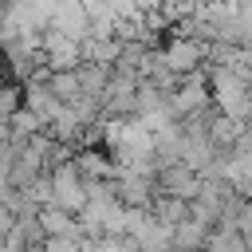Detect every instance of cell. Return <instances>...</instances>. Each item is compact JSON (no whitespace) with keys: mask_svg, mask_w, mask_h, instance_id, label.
Returning a JSON list of instances; mask_svg holds the SVG:
<instances>
[{"mask_svg":"<svg viewBox=\"0 0 252 252\" xmlns=\"http://www.w3.org/2000/svg\"><path fill=\"white\" fill-rule=\"evenodd\" d=\"M201 252H248V240L232 232V224H213Z\"/></svg>","mask_w":252,"mask_h":252,"instance_id":"obj_8","label":"cell"},{"mask_svg":"<svg viewBox=\"0 0 252 252\" xmlns=\"http://www.w3.org/2000/svg\"><path fill=\"white\" fill-rule=\"evenodd\" d=\"M35 220H39V228H43V236H63V240H83V236H79V224H75V213H63V209H55V205H43V209L35 213Z\"/></svg>","mask_w":252,"mask_h":252,"instance_id":"obj_6","label":"cell"},{"mask_svg":"<svg viewBox=\"0 0 252 252\" xmlns=\"http://www.w3.org/2000/svg\"><path fill=\"white\" fill-rule=\"evenodd\" d=\"M43 67L47 71H75L83 59H79V43L75 39H67V35H59V32H47L43 28Z\"/></svg>","mask_w":252,"mask_h":252,"instance_id":"obj_4","label":"cell"},{"mask_svg":"<svg viewBox=\"0 0 252 252\" xmlns=\"http://www.w3.org/2000/svg\"><path fill=\"white\" fill-rule=\"evenodd\" d=\"M158 55H161V63H165L173 75H189V71H197V67L205 63L209 43H201V39H185V35H173V39H165V43L158 47Z\"/></svg>","mask_w":252,"mask_h":252,"instance_id":"obj_2","label":"cell"},{"mask_svg":"<svg viewBox=\"0 0 252 252\" xmlns=\"http://www.w3.org/2000/svg\"><path fill=\"white\" fill-rule=\"evenodd\" d=\"M248 244H252V240H248Z\"/></svg>","mask_w":252,"mask_h":252,"instance_id":"obj_13","label":"cell"},{"mask_svg":"<svg viewBox=\"0 0 252 252\" xmlns=\"http://www.w3.org/2000/svg\"><path fill=\"white\" fill-rule=\"evenodd\" d=\"M43 87H47L59 102H71V98L79 94V79H75V71H51Z\"/></svg>","mask_w":252,"mask_h":252,"instance_id":"obj_10","label":"cell"},{"mask_svg":"<svg viewBox=\"0 0 252 252\" xmlns=\"http://www.w3.org/2000/svg\"><path fill=\"white\" fill-rule=\"evenodd\" d=\"M197 189H201V177H197L189 165H181V161H169V165H158V169H154V193H161V197L193 201Z\"/></svg>","mask_w":252,"mask_h":252,"instance_id":"obj_3","label":"cell"},{"mask_svg":"<svg viewBox=\"0 0 252 252\" xmlns=\"http://www.w3.org/2000/svg\"><path fill=\"white\" fill-rule=\"evenodd\" d=\"M158 224H165V228H173V224H181L185 217H189V201H181V197H161V193H154V201H150V209H146Z\"/></svg>","mask_w":252,"mask_h":252,"instance_id":"obj_7","label":"cell"},{"mask_svg":"<svg viewBox=\"0 0 252 252\" xmlns=\"http://www.w3.org/2000/svg\"><path fill=\"white\" fill-rule=\"evenodd\" d=\"M118 51H122V39H118V35H87V39H79V59H83V63L114 67Z\"/></svg>","mask_w":252,"mask_h":252,"instance_id":"obj_5","label":"cell"},{"mask_svg":"<svg viewBox=\"0 0 252 252\" xmlns=\"http://www.w3.org/2000/svg\"><path fill=\"white\" fill-rule=\"evenodd\" d=\"M12 158H16V150L4 142V146H0V189L8 185V173H12Z\"/></svg>","mask_w":252,"mask_h":252,"instance_id":"obj_12","label":"cell"},{"mask_svg":"<svg viewBox=\"0 0 252 252\" xmlns=\"http://www.w3.org/2000/svg\"><path fill=\"white\" fill-rule=\"evenodd\" d=\"M232 232L244 236V240H252V201H248V197L240 201V209H236V217H232Z\"/></svg>","mask_w":252,"mask_h":252,"instance_id":"obj_11","label":"cell"},{"mask_svg":"<svg viewBox=\"0 0 252 252\" xmlns=\"http://www.w3.org/2000/svg\"><path fill=\"white\" fill-rule=\"evenodd\" d=\"M75 79H79V94H98V98H102V87H106V79H110V67L79 63V67H75Z\"/></svg>","mask_w":252,"mask_h":252,"instance_id":"obj_9","label":"cell"},{"mask_svg":"<svg viewBox=\"0 0 252 252\" xmlns=\"http://www.w3.org/2000/svg\"><path fill=\"white\" fill-rule=\"evenodd\" d=\"M51 177V205L63 213H79L87 205V181L79 177V169L71 161H59L55 169H47Z\"/></svg>","mask_w":252,"mask_h":252,"instance_id":"obj_1","label":"cell"}]
</instances>
